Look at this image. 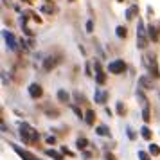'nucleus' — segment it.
<instances>
[{
  "instance_id": "f257e3e1",
  "label": "nucleus",
  "mask_w": 160,
  "mask_h": 160,
  "mask_svg": "<svg viewBox=\"0 0 160 160\" xmlns=\"http://www.w3.org/2000/svg\"><path fill=\"white\" fill-rule=\"evenodd\" d=\"M20 137L23 138V142H32L34 138H38V133L29 124H20Z\"/></svg>"
},
{
  "instance_id": "f03ea898",
  "label": "nucleus",
  "mask_w": 160,
  "mask_h": 160,
  "mask_svg": "<svg viewBox=\"0 0 160 160\" xmlns=\"http://www.w3.org/2000/svg\"><path fill=\"white\" fill-rule=\"evenodd\" d=\"M137 45L138 49H144L148 45V36H146V27H144V22L138 20V25H137Z\"/></svg>"
},
{
  "instance_id": "7ed1b4c3",
  "label": "nucleus",
  "mask_w": 160,
  "mask_h": 160,
  "mask_svg": "<svg viewBox=\"0 0 160 160\" xmlns=\"http://www.w3.org/2000/svg\"><path fill=\"white\" fill-rule=\"evenodd\" d=\"M108 70L112 74H122L126 70V63H124L122 59H115V61H112L108 65Z\"/></svg>"
},
{
  "instance_id": "20e7f679",
  "label": "nucleus",
  "mask_w": 160,
  "mask_h": 160,
  "mask_svg": "<svg viewBox=\"0 0 160 160\" xmlns=\"http://www.w3.org/2000/svg\"><path fill=\"white\" fill-rule=\"evenodd\" d=\"M146 67L149 68V72H153V76L155 78H158L160 74H158V67H157V63H155V58H146Z\"/></svg>"
},
{
  "instance_id": "39448f33",
  "label": "nucleus",
  "mask_w": 160,
  "mask_h": 160,
  "mask_svg": "<svg viewBox=\"0 0 160 160\" xmlns=\"http://www.w3.org/2000/svg\"><path fill=\"white\" fill-rule=\"evenodd\" d=\"M4 40H6V43H8L9 49H11V51H15V49H16V40H15V36H13L9 31H4Z\"/></svg>"
},
{
  "instance_id": "423d86ee",
  "label": "nucleus",
  "mask_w": 160,
  "mask_h": 160,
  "mask_svg": "<svg viewBox=\"0 0 160 160\" xmlns=\"http://www.w3.org/2000/svg\"><path fill=\"white\" fill-rule=\"evenodd\" d=\"M42 94H43V90H42V87H40L38 83H32V85L29 87V95L31 97L36 99V97H42Z\"/></svg>"
},
{
  "instance_id": "0eeeda50",
  "label": "nucleus",
  "mask_w": 160,
  "mask_h": 160,
  "mask_svg": "<svg viewBox=\"0 0 160 160\" xmlns=\"http://www.w3.org/2000/svg\"><path fill=\"white\" fill-rule=\"evenodd\" d=\"M106 99H108V92H104V90H101V88H97V90H95V102L104 104Z\"/></svg>"
},
{
  "instance_id": "6e6552de",
  "label": "nucleus",
  "mask_w": 160,
  "mask_h": 160,
  "mask_svg": "<svg viewBox=\"0 0 160 160\" xmlns=\"http://www.w3.org/2000/svg\"><path fill=\"white\" fill-rule=\"evenodd\" d=\"M95 70H97V74H95V81H97L99 85H104L106 78H104V74H102V70H101V65H99V61H95Z\"/></svg>"
},
{
  "instance_id": "1a4fd4ad",
  "label": "nucleus",
  "mask_w": 160,
  "mask_h": 160,
  "mask_svg": "<svg viewBox=\"0 0 160 160\" xmlns=\"http://www.w3.org/2000/svg\"><path fill=\"white\" fill-rule=\"evenodd\" d=\"M13 148H15V151L18 153V155H20V157H22L23 160H34V158H32V155H29V153L25 151V149H22V148H18V146H13Z\"/></svg>"
},
{
  "instance_id": "9d476101",
  "label": "nucleus",
  "mask_w": 160,
  "mask_h": 160,
  "mask_svg": "<svg viewBox=\"0 0 160 160\" xmlns=\"http://www.w3.org/2000/svg\"><path fill=\"white\" fill-rule=\"evenodd\" d=\"M94 119H95L94 110H88L87 113H85V122L87 124H94Z\"/></svg>"
},
{
  "instance_id": "9b49d317",
  "label": "nucleus",
  "mask_w": 160,
  "mask_h": 160,
  "mask_svg": "<svg viewBox=\"0 0 160 160\" xmlns=\"http://www.w3.org/2000/svg\"><path fill=\"white\" fill-rule=\"evenodd\" d=\"M135 15H137V6H131V8H128V11H126V18H128V20H133V18H135Z\"/></svg>"
},
{
  "instance_id": "f8f14e48",
  "label": "nucleus",
  "mask_w": 160,
  "mask_h": 160,
  "mask_svg": "<svg viewBox=\"0 0 160 160\" xmlns=\"http://www.w3.org/2000/svg\"><path fill=\"white\" fill-rule=\"evenodd\" d=\"M47 155H49L51 158H54V160H63V157H61L58 151H54V149H47Z\"/></svg>"
},
{
  "instance_id": "ddd939ff",
  "label": "nucleus",
  "mask_w": 160,
  "mask_h": 160,
  "mask_svg": "<svg viewBox=\"0 0 160 160\" xmlns=\"http://www.w3.org/2000/svg\"><path fill=\"white\" fill-rule=\"evenodd\" d=\"M149 38H151L153 42H157V40H158V31L155 29L153 25H149Z\"/></svg>"
},
{
  "instance_id": "4468645a",
  "label": "nucleus",
  "mask_w": 160,
  "mask_h": 160,
  "mask_svg": "<svg viewBox=\"0 0 160 160\" xmlns=\"http://www.w3.org/2000/svg\"><path fill=\"white\" fill-rule=\"evenodd\" d=\"M140 133H142V137H144L146 140H149V138H151V130H149L148 126H142V130H140Z\"/></svg>"
},
{
  "instance_id": "2eb2a0df",
  "label": "nucleus",
  "mask_w": 160,
  "mask_h": 160,
  "mask_svg": "<svg viewBox=\"0 0 160 160\" xmlns=\"http://www.w3.org/2000/svg\"><path fill=\"white\" fill-rule=\"evenodd\" d=\"M115 34H117L119 38H126V34H128V32H126V27H122V25H119V27L115 29Z\"/></svg>"
},
{
  "instance_id": "dca6fc26",
  "label": "nucleus",
  "mask_w": 160,
  "mask_h": 160,
  "mask_svg": "<svg viewBox=\"0 0 160 160\" xmlns=\"http://www.w3.org/2000/svg\"><path fill=\"white\" fill-rule=\"evenodd\" d=\"M149 155H153V157H158V155H160V148L157 144H151V146H149Z\"/></svg>"
},
{
  "instance_id": "f3484780",
  "label": "nucleus",
  "mask_w": 160,
  "mask_h": 160,
  "mask_svg": "<svg viewBox=\"0 0 160 160\" xmlns=\"http://www.w3.org/2000/svg\"><path fill=\"white\" fill-rule=\"evenodd\" d=\"M58 99L59 101H63V102H67L68 101V94H67L65 90H58Z\"/></svg>"
},
{
  "instance_id": "a211bd4d",
  "label": "nucleus",
  "mask_w": 160,
  "mask_h": 160,
  "mask_svg": "<svg viewBox=\"0 0 160 160\" xmlns=\"http://www.w3.org/2000/svg\"><path fill=\"white\" fill-rule=\"evenodd\" d=\"M97 133L102 135V137H106V135H110V130L106 128V126H97Z\"/></svg>"
},
{
  "instance_id": "6ab92c4d",
  "label": "nucleus",
  "mask_w": 160,
  "mask_h": 160,
  "mask_svg": "<svg viewBox=\"0 0 160 160\" xmlns=\"http://www.w3.org/2000/svg\"><path fill=\"white\" fill-rule=\"evenodd\" d=\"M76 146H78L79 149H85V148L88 146V140H87V138H78V142H76Z\"/></svg>"
},
{
  "instance_id": "aec40b11",
  "label": "nucleus",
  "mask_w": 160,
  "mask_h": 160,
  "mask_svg": "<svg viewBox=\"0 0 160 160\" xmlns=\"http://www.w3.org/2000/svg\"><path fill=\"white\" fill-rule=\"evenodd\" d=\"M142 119H144L146 122L149 121V108L148 106H144V110H142Z\"/></svg>"
},
{
  "instance_id": "412c9836",
  "label": "nucleus",
  "mask_w": 160,
  "mask_h": 160,
  "mask_svg": "<svg viewBox=\"0 0 160 160\" xmlns=\"http://www.w3.org/2000/svg\"><path fill=\"white\" fill-rule=\"evenodd\" d=\"M138 158L140 160H149V155H148L146 151H138Z\"/></svg>"
},
{
  "instance_id": "4be33fe9",
  "label": "nucleus",
  "mask_w": 160,
  "mask_h": 160,
  "mask_svg": "<svg viewBox=\"0 0 160 160\" xmlns=\"http://www.w3.org/2000/svg\"><path fill=\"white\" fill-rule=\"evenodd\" d=\"M140 85H142V87H146V88H151V85H149V81L146 79V78H140Z\"/></svg>"
},
{
  "instance_id": "5701e85b",
  "label": "nucleus",
  "mask_w": 160,
  "mask_h": 160,
  "mask_svg": "<svg viewBox=\"0 0 160 160\" xmlns=\"http://www.w3.org/2000/svg\"><path fill=\"white\" fill-rule=\"evenodd\" d=\"M92 29H94V22H92V20H88V22H87V32H92Z\"/></svg>"
},
{
  "instance_id": "b1692460",
  "label": "nucleus",
  "mask_w": 160,
  "mask_h": 160,
  "mask_svg": "<svg viewBox=\"0 0 160 160\" xmlns=\"http://www.w3.org/2000/svg\"><path fill=\"white\" fill-rule=\"evenodd\" d=\"M117 112H119V113H122V112H124V106H122V102H117Z\"/></svg>"
},
{
  "instance_id": "393cba45",
  "label": "nucleus",
  "mask_w": 160,
  "mask_h": 160,
  "mask_svg": "<svg viewBox=\"0 0 160 160\" xmlns=\"http://www.w3.org/2000/svg\"><path fill=\"white\" fill-rule=\"evenodd\" d=\"M56 142V138L54 137H47V144H54Z\"/></svg>"
},
{
  "instance_id": "a878e982",
  "label": "nucleus",
  "mask_w": 160,
  "mask_h": 160,
  "mask_svg": "<svg viewBox=\"0 0 160 160\" xmlns=\"http://www.w3.org/2000/svg\"><path fill=\"white\" fill-rule=\"evenodd\" d=\"M106 160H115V157H113L112 153H106Z\"/></svg>"
},
{
  "instance_id": "bb28decb",
  "label": "nucleus",
  "mask_w": 160,
  "mask_h": 160,
  "mask_svg": "<svg viewBox=\"0 0 160 160\" xmlns=\"http://www.w3.org/2000/svg\"><path fill=\"white\" fill-rule=\"evenodd\" d=\"M119 2H122V0H119Z\"/></svg>"
},
{
  "instance_id": "cd10ccee",
  "label": "nucleus",
  "mask_w": 160,
  "mask_h": 160,
  "mask_svg": "<svg viewBox=\"0 0 160 160\" xmlns=\"http://www.w3.org/2000/svg\"><path fill=\"white\" fill-rule=\"evenodd\" d=\"M27 2H31V0H27Z\"/></svg>"
}]
</instances>
